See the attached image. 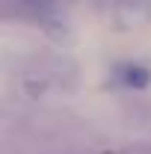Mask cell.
I'll return each instance as SVG.
<instances>
[{
  "label": "cell",
  "mask_w": 151,
  "mask_h": 154,
  "mask_svg": "<svg viewBox=\"0 0 151 154\" xmlns=\"http://www.w3.org/2000/svg\"><path fill=\"white\" fill-rule=\"evenodd\" d=\"M125 83L128 86H145L148 83V71H142V68H125Z\"/></svg>",
  "instance_id": "6da1fadb"
}]
</instances>
